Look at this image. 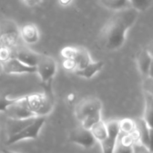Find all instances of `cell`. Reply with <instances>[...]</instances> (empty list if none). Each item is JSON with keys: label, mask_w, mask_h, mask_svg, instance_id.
<instances>
[{"label": "cell", "mask_w": 153, "mask_h": 153, "mask_svg": "<svg viewBox=\"0 0 153 153\" xmlns=\"http://www.w3.org/2000/svg\"><path fill=\"white\" fill-rule=\"evenodd\" d=\"M46 123V117H36L30 125L25 126L22 130L17 134L8 137L6 144L12 145L17 143H20L24 140H35L39 135V133Z\"/></svg>", "instance_id": "277c9868"}, {"label": "cell", "mask_w": 153, "mask_h": 153, "mask_svg": "<svg viewBox=\"0 0 153 153\" xmlns=\"http://www.w3.org/2000/svg\"><path fill=\"white\" fill-rule=\"evenodd\" d=\"M28 107L37 117H47L53 111L54 96L45 92L25 95Z\"/></svg>", "instance_id": "3957f363"}, {"label": "cell", "mask_w": 153, "mask_h": 153, "mask_svg": "<svg viewBox=\"0 0 153 153\" xmlns=\"http://www.w3.org/2000/svg\"><path fill=\"white\" fill-rule=\"evenodd\" d=\"M100 2L103 5V7L114 12L125 10L131 7L128 0H100Z\"/></svg>", "instance_id": "ac0fdd59"}, {"label": "cell", "mask_w": 153, "mask_h": 153, "mask_svg": "<svg viewBox=\"0 0 153 153\" xmlns=\"http://www.w3.org/2000/svg\"><path fill=\"white\" fill-rule=\"evenodd\" d=\"M140 13L130 7L115 12L106 22L99 34L102 47L108 51L120 49L126 41L128 31L135 24Z\"/></svg>", "instance_id": "6da1fadb"}, {"label": "cell", "mask_w": 153, "mask_h": 153, "mask_svg": "<svg viewBox=\"0 0 153 153\" xmlns=\"http://www.w3.org/2000/svg\"><path fill=\"white\" fill-rule=\"evenodd\" d=\"M153 94L145 93V110L143 119L147 123V125L152 127L153 116Z\"/></svg>", "instance_id": "ffe728a7"}, {"label": "cell", "mask_w": 153, "mask_h": 153, "mask_svg": "<svg viewBox=\"0 0 153 153\" xmlns=\"http://www.w3.org/2000/svg\"><path fill=\"white\" fill-rule=\"evenodd\" d=\"M91 132L93 137L95 138V140L97 141V143H102L108 137V130H107L106 122H104L103 119L100 120L99 123H97L91 128Z\"/></svg>", "instance_id": "e0dca14e"}, {"label": "cell", "mask_w": 153, "mask_h": 153, "mask_svg": "<svg viewBox=\"0 0 153 153\" xmlns=\"http://www.w3.org/2000/svg\"><path fill=\"white\" fill-rule=\"evenodd\" d=\"M39 56H40L39 53H37L30 48H24L17 49L13 56L28 66L36 67V65L39 58Z\"/></svg>", "instance_id": "7c38bea8"}, {"label": "cell", "mask_w": 153, "mask_h": 153, "mask_svg": "<svg viewBox=\"0 0 153 153\" xmlns=\"http://www.w3.org/2000/svg\"><path fill=\"white\" fill-rule=\"evenodd\" d=\"M108 130V137L105 141L100 143L102 153H114L118 136L120 134L118 121L112 120L106 123Z\"/></svg>", "instance_id": "ba28073f"}, {"label": "cell", "mask_w": 153, "mask_h": 153, "mask_svg": "<svg viewBox=\"0 0 153 153\" xmlns=\"http://www.w3.org/2000/svg\"><path fill=\"white\" fill-rule=\"evenodd\" d=\"M4 153H21V152H12V151H6Z\"/></svg>", "instance_id": "1f68e13d"}, {"label": "cell", "mask_w": 153, "mask_h": 153, "mask_svg": "<svg viewBox=\"0 0 153 153\" xmlns=\"http://www.w3.org/2000/svg\"><path fill=\"white\" fill-rule=\"evenodd\" d=\"M104 67L103 61H92L89 65L81 70H75L74 74L84 79H91L99 74Z\"/></svg>", "instance_id": "5bb4252c"}, {"label": "cell", "mask_w": 153, "mask_h": 153, "mask_svg": "<svg viewBox=\"0 0 153 153\" xmlns=\"http://www.w3.org/2000/svg\"><path fill=\"white\" fill-rule=\"evenodd\" d=\"M77 53V47L73 46H67L61 49V56L64 57V59H74Z\"/></svg>", "instance_id": "cb8c5ba5"}, {"label": "cell", "mask_w": 153, "mask_h": 153, "mask_svg": "<svg viewBox=\"0 0 153 153\" xmlns=\"http://www.w3.org/2000/svg\"><path fill=\"white\" fill-rule=\"evenodd\" d=\"M17 98H10L5 95H0V112H5L6 109L16 101Z\"/></svg>", "instance_id": "d4e9b609"}, {"label": "cell", "mask_w": 153, "mask_h": 153, "mask_svg": "<svg viewBox=\"0 0 153 153\" xmlns=\"http://www.w3.org/2000/svg\"><path fill=\"white\" fill-rule=\"evenodd\" d=\"M102 102L100 99L96 97H89L85 98L82 101H80L74 110L75 117L80 121V123L85 119L87 117L92 115L97 111L102 110Z\"/></svg>", "instance_id": "8992f818"}, {"label": "cell", "mask_w": 153, "mask_h": 153, "mask_svg": "<svg viewBox=\"0 0 153 153\" xmlns=\"http://www.w3.org/2000/svg\"><path fill=\"white\" fill-rule=\"evenodd\" d=\"M36 118V117H35ZM35 118H30L25 120H12L10 119L9 123L7 124V133L8 137L17 134L21 130H22L25 126L30 125Z\"/></svg>", "instance_id": "d6986e66"}, {"label": "cell", "mask_w": 153, "mask_h": 153, "mask_svg": "<svg viewBox=\"0 0 153 153\" xmlns=\"http://www.w3.org/2000/svg\"><path fill=\"white\" fill-rule=\"evenodd\" d=\"M102 111V110H101ZM101 111H97L95 113H93L92 115L87 117L85 119H83L82 122H81V126L82 127H84L85 129H88V130H91V128L96 125L97 123H99L100 120H102V117H101Z\"/></svg>", "instance_id": "603a6c76"}, {"label": "cell", "mask_w": 153, "mask_h": 153, "mask_svg": "<svg viewBox=\"0 0 153 153\" xmlns=\"http://www.w3.org/2000/svg\"><path fill=\"white\" fill-rule=\"evenodd\" d=\"M119 130L121 134H133L136 129V124L135 121L130 119V118H125L120 121H118Z\"/></svg>", "instance_id": "44dd1931"}, {"label": "cell", "mask_w": 153, "mask_h": 153, "mask_svg": "<svg viewBox=\"0 0 153 153\" xmlns=\"http://www.w3.org/2000/svg\"><path fill=\"white\" fill-rule=\"evenodd\" d=\"M22 2L26 6L30 7V8H34V7L39 6L43 3V0H22Z\"/></svg>", "instance_id": "f546056e"}, {"label": "cell", "mask_w": 153, "mask_h": 153, "mask_svg": "<svg viewBox=\"0 0 153 153\" xmlns=\"http://www.w3.org/2000/svg\"><path fill=\"white\" fill-rule=\"evenodd\" d=\"M57 72V63L55 58L48 55L40 54L36 65V74H39L44 92L52 95V82Z\"/></svg>", "instance_id": "7a4b0ae2"}, {"label": "cell", "mask_w": 153, "mask_h": 153, "mask_svg": "<svg viewBox=\"0 0 153 153\" xmlns=\"http://www.w3.org/2000/svg\"><path fill=\"white\" fill-rule=\"evenodd\" d=\"M1 74H2V69H0V76H1Z\"/></svg>", "instance_id": "d6a6232c"}, {"label": "cell", "mask_w": 153, "mask_h": 153, "mask_svg": "<svg viewBox=\"0 0 153 153\" xmlns=\"http://www.w3.org/2000/svg\"><path fill=\"white\" fill-rule=\"evenodd\" d=\"M133 153H152V151L137 141L133 145Z\"/></svg>", "instance_id": "484cf974"}, {"label": "cell", "mask_w": 153, "mask_h": 153, "mask_svg": "<svg viewBox=\"0 0 153 153\" xmlns=\"http://www.w3.org/2000/svg\"><path fill=\"white\" fill-rule=\"evenodd\" d=\"M12 56V50L7 48L0 47V63L6 61Z\"/></svg>", "instance_id": "83f0119b"}, {"label": "cell", "mask_w": 153, "mask_h": 153, "mask_svg": "<svg viewBox=\"0 0 153 153\" xmlns=\"http://www.w3.org/2000/svg\"><path fill=\"white\" fill-rule=\"evenodd\" d=\"M4 113L12 120H25L37 117L28 107L25 96L18 97L16 101L13 103Z\"/></svg>", "instance_id": "5b68a950"}, {"label": "cell", "mask_w": 153, "mask_h": 153, "mask_svg": "<svg viewBox=\"0 0 153 153\" xmlns=\"http://www.w3.org/2000/svg\"><path fill=\"white\" fill-rule=\"evenodd\" d=\"M132 8L139 12L140 13L143 12H146L149 10L153 4V0H128Z\"/></svg>", "instance_id": "7402d4cb"}, {"label": "cell", "mask_w": 153, "mask_h": 153, "mask_svg": "<svg viewBox=\"0 0 153 153\" xmlns=\"http://www.w3.org/2000/svg\"><path fill=\"white\" fill-rule=\"evenodd\" d=\"M2 72L6 74H35L36 67L28 66L13 56L4 62L0 63Z\"/></svg>", "instance_id": "9c48e42d"}, {"label": "cell", "mask_w": 153, "mask_h": 153, "mask_svg": "<svg viewBox=\"0 0 153 153\" xmlns=\"http://www.w3.org/2000/svg\"><path fill=\"white\" fill-rule=\"evenodd\" d=\"M19 32L16 31H7L0 35V47L7 48L13 49L16 47L19 39Z\"/></svg>", "instance_id": "2e32d148"}, {"label": "cell", "mask_w": 153, "mask_h": 153, "mask_svg": "<svg viewBox=\"0 0 153 153\" xmlns=\"http://www.w3.org/2000/svg\"><path fill=\"white\" fill-rule=\"evenodd\" d=\"M69 141L84 149H91L97 143L91 130L85 129L82 126L72 130L69 134Z\"/></svg>", "instance_id": "52a82bcc"}, {"label": "cell", "mask_w": 153, "mask_h": 153, "mask_svg": "<svg viewBox=\"0 0 153 153\" xmlns=\"http://www.w3.org/2000/svg\"><path fill=\"white\" fill-rule=\"evenodd\" d=\"M19 36L24 43L28 45H34L40 39V31L39 27L34 23L23 24L19 30Z\"/></svg>", "instance_id": "8fae6325"}, {"label": "cell", "mask_w": 153, "mask_h": 153, "mask_svg": "<svg viewBox=\"0 0 153 153\" xmlns=\"http://www.w3.org/2000/svg\"><path fill=\"white\" fill-rule=\"evenodd\" d=\"M114 153H133V146H131V147L124 146L117 141Z\"/></svg>", "instance_id": "f1b7e54d"}, {"label": "cell", "mask_w": 153, "mask_h": 153, "mask_svg": "<svg viewBox=\"0 0 153 153\" xmlns=\"http://www.w3.org/2000/svg\"><path fill=\"white\" fill-rule=\"evenodd\" d=\"M152 55L148 49H142L136 56L137 68L143 78L150 77L152 75Z\"/></svg>", "instance_id": "30bf717a"}, {"label": "cell", "mask_w": 153, "mask_h": 153, "mask_svg": "<svg viewBox=\"0 0 153 153\" xmlns=\"http://www.w3.org/2000/svg\"><path fill=\"white\" fill-rule=\"evenodd\" d=\"M62 65H63V67L67 71L74 73L76 70V64H75L74 60H73V59H64Z\"/></svg>", "instance_id": "4316f807"}, {"label": "cell", "mask_w": 153, "mask_h": 153, "mask_svg": "<svg viewBox=\"0 0 153 153\" xmlns=\"http://www.w3.org/2000/svg\"><path fill=\"white\" fill-rule=\"evenodd\" d=\"M136 131L139 136V142L145 147L152 150V127L149 126L147 123L141 118L139 121L135 122Z\"/></svg>", "instance_id": "4fadbf2b"}, {"label": "cell", "mask_w": 153, "mask_h": 153, "mask_svg": "<svg viewBox=\"0 0 153 153\" xmlns=\"http://www.w3.org/2000/svg\"><path fill=\"white\" fill-rule=\"evenodd\" d=\"M74 60L76 64V70L83 69L93 61L89 50L83 47H77V53Z\"/></svg>", "instance_id": "9a60e30c"}, {"label": "cell", "mask_w": 153, "mask_h": 153, "mask_svg": "<svg viewBox=\"0 0 153 153\" xmlns=\"http://www.w3.org/2000/svg\"><path fill=\"white\" fill-rule=\"evenodd\" d=\"M74 1L75 0H57V4L61 7L66 8L71 6L74 3Z\"/></svg>", "instance_id": "4dcf8cb0"}]
</instances>
